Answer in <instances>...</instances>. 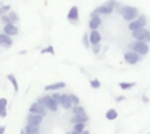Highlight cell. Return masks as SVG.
<instances>
[{"label": "cell", "mask_w": 150, "mask_h": 134, "mask_svg": "<svg viewBox=\"0 0 150 134\" xmlns=\"http://www.w3.org/2000/svg\"><path fill=\"white\" fill-rule=\"evenodd\" d=\"M89 40H91V47L95 45V44H100L102 34L98 33V29H91V33H89Z\"/></svg>", "instance_id": "obj_14"}, {"label": "cell", "mask_w": 150, "mask_h": 134, "mask_svg": "<svg viewBox=\"0 0 150 134\" xmlns=\"http://www.w3.org/2000/svg\"><path fill=\"white\" fill-rule=\"evenodd\" d=\"M28 111H29V113H37V115H42V116H45L47 115V108L44 107L42 104H40V102H33V104L29 105V108H28Z\"/></svg>", "instance_id": "obj_8"}, {"label": "cell", "mask_w": 150, "mask_h": 134, "mask_svg": "<svg viewBox=\"0 0 150 134\" xmlns=\"http://www.w3.org/2000/svg\"><path fill=\"white\" fill-rule=\"evenodd\" d=\"M10 10H11L10 5H7V4H5V5H0V16H2V15H5V13H8Z\"/></svg>", "instance_id": "obj_28"}, {"label": "cell", "mask_w": 150, "mask_h": 134, "mask_svg": "<svg viewBox=\"0 0 150 134\" xmlns=\"http://www.w3.org/2000/svg\"><path fill=\"white\" fill-rule=\"evenodd\" d=\"M124 99H126V97H124V95H120V97H116V102H123Z\"/></svg>", "instance_id": "obj_32"}, {"label": "cell", "mask_w": 150, "mask_h": 134, "mask_svg": "<svg viewBox=\"0 0 150 134\" xmlns=\"http://www.w3.org/2000/svg\"><path fill=\"white\" fill-rule=\"evenodd\" d=\"M100 81H98V79H91V87L92 89H100Z\"/></svg>", "instance_id": "obj_30"}, {"label": "cell", "mask_w": 150, "mask_h": 134, "mask_svg": "<svg viewBox=\"0 0 150 134\" xmlns=\"http://www.w3.org/2000/svg\"><path fill=\"white\" fill-rule=\"evenodd\" d=\"M60 107L65 108V110H71L73 104H71V99H69V94H62L60 95Z\"/></svg>", "instance_id": "obj_15"}, {"label": "cell", "mask_w": 150, "mask_h": 134, "mask_svg": "<svg viewBox=\"0 0 150 134\" xmlns=\"http://www.w3.org/2000/svg\"><path fill=\"white\" fill-rule=\"evenodd\" d=\"M120 89H123V91H129V89H132L134 86H136V82H127V81H121L120 84Z\"/></svg>", "instance_id": "obj_23"}, {"label": "cell", "mask_w": 150, "mask_h": 134, "mask_svg": "<svg viewBox=\"0 0 150 134\" xmlns=\"http://www.w3.org/2000/svg\"><path fill=\"white\" fill-rule=\"evenodd\" d=\"M89 121V115L87 113H78V115H73L71 116V123H87Z\"/></svg>", "instance_id": "obj_18"}, {"label": "cell", "mask_w": 150, "mask_h": 134, "mask_svg": "<svg viewBox=\"0 0 150 134\" xmlns=\"http://www.w3.org/2000/svg\"><path fill=\"white\" fill-rule=\"evenodd\" d=\"M116 8H118V2H116V0H107L105 4L98 5L97 11H98V15L102 16V15H111Z\"/></svg>", "instance_id": "obj_4"}, {"label": "cell", "mask_w": 150, "mask_h": 134, "mask_svg": "<svg viewBox=\"0 0 150 134\" xmlns=\"http://www.w3.org/2000/svg\"><path fill=\"white\" fill-rule=\"evenodd\" d=\"M118 11L121 13V16H123V20L124 21H132V20H136L137 16H139V10H137L136 7H131V5H124V7H120L118 8Z\"/></svg>", "instance_id": "obj_1"}, {"label": "cell", "mask_w": 150, "mask_h": 134, "mask_svg": "<svg viewBox=\"0 0 150 134\" xmlns=\"http://www.w3.org/2000/svg\"><path fill=\"white\" fill-rule=\"evenodd\" d=\"M18 21H20V15H18L16 11H13V10H10L8 13H5V15L0 16V23H2V24H7V23L16 24Z\"/></svg>", "instance_id": "obj_7"}, {"label": "cell", "mask_w": 150, "mask_h": 134, "mask_svg": "<svg viewBox=\"0 0 150 134\" xmlns=\"http://www.w3.org/2000/svg\"><path fill=\"white\" fill-rule=\"evenodd\" d=\"M7 107H8V100L5 97H2L0 99V118H7V115H8Z\"/></svg>", "instance_id": "obj_19"}, {"label": "cell", "mask_w": 150, "mask_h": 134, "mask_svg": "<svg viewBox=\"0 0 150 134\" xmlns=\"http://www.w3.org/2000/svg\"><path fill=\"white\" fill-rule=\"evenodd\" d=\"M69 99H71V104L73 105H79V104H81V99H79L76 94H69Z\"/></svg>", "instance_id": "obj_29"}, {"label": "cell", "mask_w": 150, "mask_h": 134, "mask_svg": "<svg viewBox=\"0 0 150 134\" xmlns=\"http://www.w3.org/2000/svg\"><path fill=\"white\" fill-rule=\"evenodd\" d=\"M2 33H5V34H8V36H16L18 33H20V29H18V26L16 24H13V23H7V24H4V29H2Z\"/></svg>", "instance_id": "obj_12"}, {"label": "cell", "mask_w": 150, "mask_h": 134, "mask_svg": "<svg viewBox=\"0 0 150 134\" xmlns=\"http://www.w3.org/2000/svg\"><path fill=\"white\" fill-rule=\"evenodd\" d=\"M44 121V116L42 115H37V113H28V123L29 124H37L40 126Z\"/></svg>", "instance_id": "obj_16"}, {"label": "cell", "mask_w": 150, "mask_h": 134, "mask_svg": "<svg viewBox=\"0 0 150 134\" xmlns=\"http://www.w3.org/2000/svg\"><path fill=\"white\" fill-rule=\"evenodd\" d=\"M66 134H78V133H74V131H71V133H66Z\"/></svg>", "instance_id": "obj_36"}, {"label": "cell", "mask_w": 150, "mask_h": 134, "mask_svg": "<svg viewBox=\"0 0 150 134\" xmlns=\"http://www.w3.org/2000/svg\"><path fill=\"white\" fill-rule=\"evenodd\" d=\"M100 24H102L100 16H91V20H89V29H98Z\"/></svg>", "instance_id": "obj_20"}, {"label": "cell", "mask_w": 150, "mask_h": 134, "mask_svg": "<svg viewBox=\"0 0 150 134\" xmlns=\"http://www.w3.org/2000/svg\"><path fill=\"white\" fill-rule=\"evenodd\" d=\"M145 26H147V16L145 15H139L136 20L129 21V24H127L129 31H136V29H140V28H145Z\"/></svg>", "instance_id": "obj_6"}, {"label": "cell", "mask_w": 150, "mask_h": 134, "mask_svg": "<svg viewBox=\"0 0 150 134\" xmlns=\"http://www.w3.org/2000/svg\"><path fill=\"white\" fill-rule=\"evenodd\" d=\"M0 5H2V2H0Z\"/></svg>", "instance_id": "obj_38"}, {"label": "cell", "mask_w": 150, "mask_h": 134, "mask_svg": "<svg viewBox=\"0 0 150 134\" xmlns=\"http://www.w3.org/2000/svg\"><path fill=\"white\" fill-rule=\"evenodd\" d=\"M71 111H73V115H78V113H86V108L82 107L81 104H79V105H73V107H71Z\"/></svg>", "instance_id": "obj_24"}, {"label": "cell", "mask_w": 150, "mask_h": 134, "mask_svg": "<svg viewBox=\"0 0 150 134\" xmlns=\"http://www.w3.org/2000/svg\"><path fill=\"white\" fill-rule=\"evenodd\" d=\"M140 60H142V57H140L139 53L132 52V50H127V52L124 53V62H126L127 65H137Z\"/></svg>", "instance_id": "obj_9"}, {"label": "cell", "mask_w": 150, "mask_h": 134, "mask_svg": "<svg viewBox=\"0 0 150 134\" xmlns=\"http://www.w3.org/2000/svg\"><path fill=\"white\" fill-rule=\"evenodd\" d=\"M20 134H26V131H24V128H23V129L20 131Z\"/></svg>", "instance_id": "obj_35"}, {"label": "cell", "mask_w": 150, "mask_h": 134, "mask_svg": "<svg viewBox=\"0 0 150 134\" xmlns=\"http://www.w3.org/2000/svg\"><path fill=\"white\" fill-rule=\"evenodd\" d=\"M131 36L134 40H144V42L150 44V31L147 28H140V29L131 31Z\"/></svg>", "instance_id": "obj_5"}, {"label": "cell", "mask_w": 150, "mask_h": 134, "mask_svg": "<svg viewBox=\"0 0 150 134\" xmlns=\"http://www.w3.org/2000/svg\"><path fill=\"white\" fill-rule=\"evenodd\" d=\"M105 118L110 121H115L118 118V111L115 110V108H110V110H107V113H105Z\"/></svg>", "instance_id": "obj_22"}, {"label": "cell", "mask_w": 150, "mask_h": 134, "mask_svg": "<svg viewBox=\"0 0 150 134\" xmlns=\"http://www.w3.org/2000/svg\"><path fill=\"white\" fill-rule=\"evenodd\" d=\"M82 44H84L86 49H91V40H89V33L82 36Z\"/></svg>", "instance_id": "obj_27"}, {"label": "cell", "mask_w": 150, "mask_h": 134, "mask_svg": "<svg viewBox=\"0 0 150 134\" xmlns=\"http://www.w3.org/2000/svg\"><path fill=\"white\" fill-rule=\"evenodd\" d=\"M81 134H91V133H89V131H87V129H84V131H82V133H81Z\"/></svg>", "instance_id": "obj_34"}, {"label": "cell", "mask_w": 150, "mask_h": 134, "mask_svg": "<svg viewBox=\"0 0 150 134\" xmlns=\"http://www.w3.org/2000/svg\"><path fill=\"white\" fill-rule=\"evenodd\" d=\"M37 102H40L49 111H57L60 108L58 102L53 100V97L50 95V92H47V94H44V95H39V97H37Z\"/></svg>", "instance_id": "obj_2"}, {"label": "cell", "mask_w": 150, "mask_h": 134, "mask_svg": "<svg viewBox=\"0 0 150 134\" xmlns=\"http://www.w3.org/2000/svg\"><path fill=\"white\" fill-rule=\"evenodd\" d=\"M0 2H2V0H0Z\"/></svg>", "instance_id": "obj_40"}, {"label": "cell", "mask_w": 150, "mask_h": 134, "mask_svg": "<svg viewBox=\"0 0 150 134\" xmlns=\"http://www.w3.org/2000/svg\"><path fill=\"white\" fill-rule=\"evenodd\" d=\"M66 20L71 21V23H78V20H79V8L76 7V5H73V7L68 10V13H66Z\"/></svg>", "instance_id": "obj_10"}, {"label": "cell", "mask_w": 150, "mask_h": 134, "mask_svg": "<svg viewBox=\"0 0 150 134\" xmlns=\"http://www.w3.org/2000/svg\"><path fill=\"white\" fill-rule=\"evenodd\" d=\"M92 52H94L95 55H98V53H100V44H95V45H92Z\"/></svg>", "instance_id": "obj_31"}, {"label": "cell", "mask_w": 150, "mask_h": 134, "mask_svg": "<svg viewBox=\"0 0 150 134\" xmlns=\"http://www.w3.org/2000/svg\"><path fill=\"white\" fill-rule=\"evenodd\" d=\"M7 81L11 84V87H13L15 94H18V91H20V84H18V79H16V76H15L13 73H8V74H7Z\"/></svg>", "instance_id": "obj_17"}, {"label": "cell", "mask_w": 150, "mask_h": 134, "mask_svg": "<svg viewBox=\"0 0 150 134\" xmlns=\"http://www.w3.org/2000/svg\"><path fill=\"white\" fill-rule=\"evenodd\" d=\"M66 87V82L65 81H58V82H52V84H47L44 87L45 92H53V91H60V89H65Z\"/></svg>", "instance_id": "obj_13"}, {"label": "cell", "mask_w": 150, "mask_h": 134, "mask_svg": "<svg viewBox=\"0 0 150 134\" xmlns=\"http://www.w3.org/2000/svg\"><path fill=\"white\" fill-rule=\"evenodd\" d=\"M127 47H129V50H132V52L139 53L140 57H145L147 53H149V50H150L149 44L144 42V40H132V42H131Z\"/></svg>", "instance_id": "obj_3"}, {"label": "cell", "mask_w": 150, "mask_h": 134, "mask_svg": "<svg viewBox=\"0 0 150 134\" xmlns=\"http://www.w3.org/2000/svg\"><path fill=\"white\" fill-rule=\"evenodd\" d=\"M34 134H40V133H34Z\"/></svg>", "instance_id": "obj_37"}, {"label": "cell", "mask_w": 150, "mask_h": 134, "mask_svg": "<svg viewBox=\"0 0 150 134\" xmlns=\"http://www.w3.org/2000/svg\"><path fill=\"white\" fill-rule=\"evenodd\" d=\"M40 53L42 55H45V53H50V55H55V49H53V45H47L45 49L40 50Z\"/></svg>", "instance_id": "obj_26"}, {"label": "cell", "mask_w": 150, "mask_h": 134, "mask_svg": "<svg viewBox=\"0 0 150 134\" xmlns=\"http://www.w3.org/2000/svg\"><path fill=\"white\" fill-rule=\"evenodd\" d=\"M0 134H5V126L4 124H0Z\"/></svg>", "instance_id": "obj_33"}, {"label": "cell", "mask_w": 150, "mask_h": 134, "mask_svg": "<svg viewBox=\"0 0 150 134\" xmlns=\"http://www.w3.org/2000/svg\"><path fill=\"white\" fill-rule=\"evenodd\" d=\"M13 45V37L8 36L5 33H0V47H4V49H10Z\"/></svg>", "instance_id": "obj_11"}, {"label": "cell", "mask_w": 150, "mask_h": 134, "mask_svg": "<svg viewBox=\"0 0 150 134\" xmlns=\"http://www.w3.org/2000/svg\"><path fill=\"white\" fill-rule=\"evenodd\" d=\"M24 131H26V134L40 133V126H37V124H29V123H28L26 126H24Z\"/></svg>", "instance_id": "obj_21"}, {"label": "cell", "mask_w": 150, "mask_h": 134, "mask_svg": "<svg viewBox=\"0 0 150 134\" xmlns=\"http://www.w3.org/2000/svg\"><path fill=\"white\" fill-rule=\"evenodd\" d=\"M147 134H150V133H147Z\"/></svg>", "instance_id": "obj_39"}, {"label": "cell", "mask_w": 150, "mask_h": 134, "mask_svg": "<svg viewBox=\"0 0 150 134\" xmlns=\"http://www.w3.org/2000/svg\"><path fill=\"white\" fill-rule=\"evenodd\" d=\"M84 129H86V123H74V126H73V131L78 134H81Z\"/></svg>", "instance_id": "obj_25"}]
</instances>
